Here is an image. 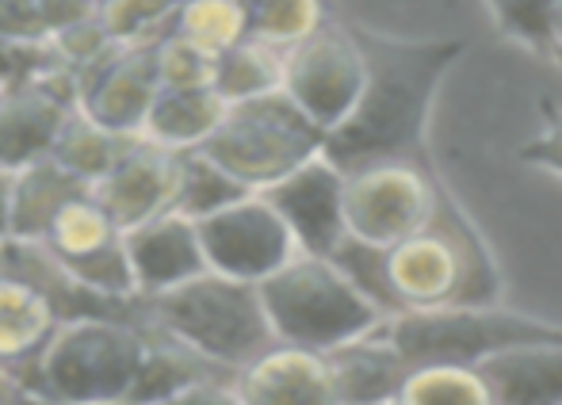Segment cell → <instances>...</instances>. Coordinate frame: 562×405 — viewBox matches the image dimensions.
<instances>
[{
  "mask_svg": "<svg viewBox=\"0 0 562 405\" xmlns=\"http://www.w3.org/2000/svg\"><path fill=\"white\" fill-rule=\"evenodd\" d=\"M520 161L536 169H551L562 177V103L543 100V131L520 146Z\"/></svg>",
  "mask_w": 562,
  "mask_h": 405,
  "instance_id": "836d02e7",
  "label": "cell"
},
{
  "mask_svg": "<svg viewBox=\"0 0 562 405\" xmlns=\"http://www.w3.org/2000/svg\"><path fill=\"white\" fill-rule=\"evenodd\" d=\"M149 405H241V398L234 391V379H200Z\"/></svg>",
  "mask_w": 562,
  "mask_h": 405,
  "instance_id": "d590c367",
  "label": "cell"
},
{
  "mask_svg": "<svg viewBox=\"0 0 562 405\" xmlns=\"http://www.w3.org/2000/svg\"><path fill=\"white\" fill-rule=\"evenodd\" d=\"M363 85V54L348 23L326 20L318 31L283 50L280 92L322 131H334L352 111Z\"/></svg>",
  "mask_w": 562,
  "mask_h": 405,
  "instance_id": "9c48e42d",
  "label": "cell"
},
{
  "mask_svg": "<svg viewBox=\"0 0 562 405\" xmlns=\"http://www.w3.org/2000/svg\"><path fill=\"white\" fill-rule=\"evenodd\" d=\"M0 97H4V92H0Z\"/></svg>",
  "mask_w": 562,
  "mask_h": 405,
  "instance_id": "b9f144b4",
  "label": "cell"
},
{
  "mask_svg": "<svg viewBox=\"0 0 562 405\" xmlns=\"http://www.w3.org/2000/svg\"><path fill=\"white\" fill-rule=\"evenodd\" d=\"M58 69L66 66L54 54L50 38H0V92L27 89Z\"/></svg>",
  "mask_w": 562,
  "mask_h": 405,
  "instance_id": "4dcf8cb0",
  "label": "cell"
},
{
  "mask_svg": "<svg viewBox=\"0 0 562 405\" xmlns=\"http://www.w3.org/2000/svg\"><path fill=\"white\" fill-rule=\"evenodd\" d=\"M195 234L211 272L241 283H265L299 252L291 229L260 192L218 206L215 214L195 222Z\"/></svg>",
  "mask_w": 562,
  "mask_h": 405,
  "instance_id": "8fae6325",
  "label": "cell"
},
{
  "mask_svg": "<svg viewBox=\"0 0 562 405\" xmlns=\"http://www.w3.org/2000/svg\"><path fill=\"white\" fill-rule=\"evenodd\" d=\"M257 288L276 340L283 345L329 352L356 337H368L386 322L383 310L329 257L295 252L280 272H272Z\"/></svg>",
  "mask_w": 562,
  "mask_h": 405,
  "instance_id": "5b68a950",
  "label": "cell"
},
{
  "mask_svg": "<svg viewBox=\"0 0 562 405\" xmlns=\"http://www.w3.org/2000/svg\"><path fill=\"white\" fill-rule=\"evenodd\" d=\"M58 325L50 299L35 283L0 272V368L20 375Z\"/></svg>",
  "mask_w": 562,
  "mask_h": 405,
  "instance_id": "44dd1931",
  "label": "cell"
},
{
  "mask_svg": "<svg viewBox=\"0 0 562 405\" xmlns=\"http://www.w3.org/2000/svg\"><path fill=\"white\" fill-rule=\"evenodd\" d=\"M126 138H131V134L108 131V126H100L97 119L85 115L81 108H74L66 115V123H61L58 138H54L50 157L66 172H74L77 180H85V184L92 188L97 180H104L108 172H112V165L119 161V154H123Z\"/></svg>",
  "mask_w": 562,
  "mask_h": 405,
  "instance_id": "603a6c76",
  "label": "cell"
},
{
  "mask_svg": "<svg viewBox=\"0 0 562 405\" xmlns=\"http://www.w3.org/2000/svg\"><path fill=\"white\" fill-rule=\"evenodd\" d=\"M92 405H126V402H92Z\"/></svg>",
  "mask_w": 562,
  "mask_h": 405,
  "instance_id": "60d3db41",
  "label": "cell"
},
{
  "mask_svg": "<svg viewBox=\"0 0 562 405\" xmlns=\"http://www.w3.org/2000/svg\"><path fill=\"white\" fill-rule=\"evenodd\" d=\"M0 38H46L38 0H0Z\"/></svg>",
  "mask_w": 562,
  "mask_h": 405,
  "instance_id": "e575fe53",
  "label": "cell"
},
{
  "mask_svg": "<svg viewBox=\"0 0 562 405\" xmlns=\"http://www.w3.org/2000/svg\"><path fill=\"white\" fill-rule=\"evenodd\" d=\"M74 108V69H58L46 81L4 92L0 97V172H20L23 165L50 157L54 138Z\"/></svg>",
  "mask_w": 562,
  "mask_h": 405,
  "instance_id": "9a60e30c",
  "label": "cell"
},
{
  "mask_svg": "<svg viewBox=\"0 0 562 405\" xmlns=\"http://www.w3.org/2000/svg\"><path fill=\"white\" fill-rule=\"evenodd\" d=\"M177 0H97V15L115 43H161L172 31Z\"/></svg>",
  "mask_w": 562,
  "mask_h": 405,
  "instance_id": "f546056e",
  "label": "cell"
},
{
  "mask_svg": "<svg viewBox=\"0 0 562 405\" xmlns=\"http://www.w3.org/2000/svg\"><path fill=\"white\" fill-rule=\"evenodd\" d=\"M8 188H12V172H0V245L8 241Z\"/></svg>",
  "mask_w": 562,
  "mask_h": 405,
  "instance_id": "74e56055",
  "label": "cell"
},
{
  "mask_svg": "<svg viewBox=\"0 0 562 405\" xmlns=\"http://www.w3.org/2000/svg\"><path fill=\"white\" fill-rule=\"evenodd\" d=\"M551 23H555V43L562 54V0H555V12H551Z\"/></svg>",
  "mask_w": 562,
  "mask_h": 405,
  "instance_id": "f35d334b",
  "label": "cell"
},
{
  "mask_svg": "<svg viewBox=\"0 0 562 405\" xmlns=\"http://www.w3.org/2000/svg\"><path fill=\"white\" fill-rule=\"evenodd\" d=\"M356 46L363 54V85L352 111L326 131L322 157L340 172H356L379 161H422L429 157L432 103L448 69L463 58V38H402L383 31L356 27Z\"/></svg>",
  "mask_w": 562,
  "mask_h": 405,
  "instance_id": "6da1fadb",
  "label": "cell"
},
{
  "mask_svg": "<svg viewBox=\"0 0 562 405\" xmlns=\"http://www.w3.org/2000/svg\"><path fill=\"white\" fill-rule=\"evenodd\" d=\"M494 405H562V345H528L479 363Z\"/></svg>",
  "mask_w": 562,
  "mask_h": 405,
  "instance_id": "d6986e66",
  "label": "cell"
},
{
  "mask_svg": "<svg viewBox=\"0 0 562 405\" xmlns=\"http://www.w3.org/2000/svg\"><path fill=\"white\" fill-rule=\"evenodd\" d=\"M77 108L115 134H138L157 89V43H115L77 69Z\"/></svg>",
  "mask_w": 562,
  "mask_h": 405,
  "instance_id": "7c38bea8",
  "label": "cell"
},
{
  "mask_svg": "<svg viewBox=\"0 0 562 405\" xmlns=\"http://www.w3.org/2000/svg\"><path fill=\"white\" fill-rule=\"evenodd\" d=\"M234 391L241 405H337L334 371L326 352L283 345L272 348L234 371Z\"/></svg>",
  "mask_w": 562,
  "mask_h": 405,
  "instance_id": "2e32d148",
  "label": "cell"
},
{
  "mask_svg": "<svg viewBox=\"0 0 562 405\" xmlns=\"http://www.w3.org/2000/svg\"><path fill=\"white\" fill-rule=\"evenodd\" d=\"M440 184L445 180L432 169L429 157H422V161H379L345 172V192H340L345 234L352 241L391 249L429 222Z\"/></svg>",
  "mask_w": 562,
  "mask_h": 405,
  "instance_id": "ba28073f",
  "label": "cell"
},
{
  "mask_svg": "<svg viewBox=\"0 0 562 405\" xmlns=\"http://www.w3.org/2000/svg\"><path fill=\"white\" fill-rule=\"evenodd\" d=\"M241 195H249V188L237 184L229 172L218 169L200 149H184L180 154V184H177V200H172V211L177 214L200 222L207 214H215L218 206L241 200Z\"/></svg>",
  "mask_w": 562,
  "mask_h": 405,
  "instance_id": "4316f807",
  "label": "cell"
},
{
  "mask_svg": "<svg viewBox=\"0 0 562 405\" xmlns=\"http://www.w3.org/2000/svg\"><path fill=\"white\" fill-rule=\"evenodd\" d=\"M46 252L58 260V268L85 291L112 299V303H134V280L126 265L123 226L97 203V195L85 192L69 200L54 214L46 234L38 237Z\"/></svg>",
  "mask_w": 562,
  "mask_h": 405,
  "instance_id": "30bf717a",
  "label": "cell"
},
{
  "mask_svg": "<svg viewBox=\"0 0 562 405\" xmlns=\"http://www.w3.org/2000/svg\"><path fill=\"white\" fill-rule=\"evenodd\" d=\"M326 146V131L303 115L283 92L226 103L218 126L200 146L203 157L218 165L249 192H265L276 180L314 161Z\"/></svg>",
  "mask_w": 562,
  "mask_h": 405,
  "instance_id": "8992f818",
  "label": "cell"
},
{
  "mask_svg": "<svg viewBox=\"0 0 562 405\" xmlns=\"http://www.w3.org/2000/svg\"><path fill=\"white\" fill-rule=\"evenodd\" d=\"M157 81L161 89H211L215 85V58L195 50L177 35L157 43Z\"/></svg>",
  "mask_w": 562,
  "mask_h": 405,
  "instance_id": "1f68e13d",
  "label": "cell"
},
{
  "mask_svg": "<svg viewBox=\"0 0 562 405\" xmlns=\"http://www.w3.org/2000/svg\"><path fill=\"white\" fill-rule=\"evenodd\" d=\"M146 363V329L126 317H66L20 371V383L46 405L126 402Z\"/></svg>",
  "mask_w": 562,
  "mask_h": 405,
  "instance_id": "3957f363",
  "label": "cell"
},
{
  "mask_svg": "<svg viewBox=\"0 0 562 405\" xmlns=\"http://www.w3.org/2000/svg\"><path fill=\"white\" fill-rule=\"evenodd\" d=\"M340 192H345V172L329 165L326 157L299 165L272 188H265V200L291 229L299 252L311 257H334V249L345 241V211H340Z\"/></svg>",
  "mask_w": 562,
  "mask_h": 405,
  "instance_id": "4fadbf2b",
  "label": "cell"
},
{
  "mask_svg": "<svg viewBox=\"0 0 562 405\" xmlns=\"http://www.w3.org/2000/svg\"><path fill=\"white\" fill-rule=\"evenodd\" d=\"M38 8H43L46 38L69 23L85 20V15H97V0H38Z\"/></svg>",
  "mask_w": 562,
  "mask_h": 405,
  "instance_id": "8d00e7d4",
  "label": "cell"
},
{
  "mask_svg": "<svg viewBox=\"0 0 562 405\" xmlns=\"http://www.w3.org/2000/svg\"><path fill=\"white\" fill-rule=\"evenodd\" d=\"M223 111L226 100L215 89H157L138 134L157 146L184 154V149H200L207 142Z\"/></svg>",
  "mask_w": 562,
  "mask_h": 405,
  "instance_id": "7402d4cb",
  "label": "cell"
},
{
  "mask_svg": "<svg viewBox=\"0 0 562 405\" xmlns=\"http://www.w3.org/2000/svg\"><path fill=\"white\" fill-rule=\"evenodd\" d=\"M391 405H494L479 368L463 363H414Z\"/></svg>",
  "mask_w": 562,
  "mask_h": 405,
  "instance_id": "d4e9b609",
  "label": "cell"
},
{
  "mask_svg": "<svg viewBox=\"0 0 562 405\" xmlns=\"http://www.w3.org/2000/svg\"><path fill=\"white\" fill-rule=\"evenodd\" d=\"M337 405H379V402H337Z\"/></svg>",
  "mask_w": 562,
  "mask_h": 405,
  "instance_id": "ab89813d",
  "label": "cell"
},
{
  "mask_svg": "<svg viewBox=\"0 0 562 405\" xmlns=\"http://www.w3.org/2000/svg\"><path fill=\"white\" fill-rule=\"evenodd\" d=\"M177 4H180V0H177Z\"/></svg>",
  "mask_w": 562,
  "mask_h": 405,
  "instance_id": "7bdbcfd3",
  "label": "cell"
},
{
  "mask_svg": "<svg viewBox=\"0 0 562 405\" xmlns=\"http://www.w3.org/2000/svg\"><path fill=\"white\" fill-rule=\"evenodd\" d=\"M169 35L184 38L195 50L218 58V54L249 35V27H245V4L241 0H180L177 12H172Z\"/></svg>",
  "mask_w": 562,
  "mask_h": 405,
  "instance_id": "484cf974",
  "label": "cell"
},
{
  "mask_svg": "<svg viewBox=\"0 0 562 405\" xmlns=\"http://www.w3.org/2000/svg\"><path fill=\"white\" fill-rule=\"evenodd\" d=\"M50 46L54 54L61 58V66L66 69H85L92 66V61L100 58V54H108L115 46V38L104 31V23H100V15H85V20L69 23V27L54 31L50 35Z\"/></svg>",
  "mask_w": 562,
  "mask_h": 405,
  "instance_id": "d6a6232c",
  "label": "cell"
},
{
  "mask_svg": "<svg viewBox=\"0 0 562 405\" xmlns=\"http://www.w3.org/2000/svg\"><path fill=\"white\" fill-rule=\"evenodd\" d=\"M138 325L161 329L226 371L245 368L276 345L257 283L229 280L211 268L161 295L138 299Z\"/></svg>",
  "mask_w": 562,
  "mask_h": 405,
  "instance_id": "277c9868",
  "label": "cell"
},
{
  "mask_svg": "<svg viewBox=\"0 0 562 405\" xmlns=\"http://www.w3.org/2000/svg\"><path fill=\"white\" fill-rule=\"evenodd\" d=\"M249 38L288 50L326 23V0H241Z\"/></svg>",
  "mask_w": 562,
  "mask_h": 405,
  "instance_id": "83f0119b",
  "label": "cell"
},
{
  "mask_svg": "<svg viewBox=\"0 0 562 405\" xmlns=\"http://www.w3.org/2000/svg\"><path fill=\"white\" fill-rule=\"evenodd\" d=\"M383 275L394 314L494 306L505 288L494 249L445 184L437 192L429 222L383 252Z\"/></svg>",
  "mask_w": 562,
  "mask_h": 405,
  "instance_id": "7a4b0ae2",
  "label": "cell"
},
{
  "mask_svg": "<svg viewBox=\"0 0 562 405\" xmlns=\"http://www.w3.org/2000/svg\"><path fill=\"white\" fill-rule=\"evenodd\" d=\"M180 184V149H165L157 142L131 134L104 180L92 184V195L123 229L172 211Z\"/></svg>",
  "mask_w": 562,
  "mask_h": 405,
  "instance_id": "5bb4252c",
  "label": "cell"
},
{
  "mask_svg": "<svg viewBox=\"0 0 562 405\" xmlns=\"http://www.w3.org/2000/svg\"><path fill=\"white\" fill-rule=\"evenodd\" d=\"M85 192L92 188L61 169L54 157L23 165L20 172H12V188H8V241H38L54 214Z\"/></svg>",
  "mask_w": 562,
  "mask_h": 405,
  "instance_id": "ffe728a7",
  "label": "cell"
},
{
  "mask_svg": "<svg viewBox=\"0 0 562 405\" xmlns=\"http://www.w3.org/2000/svg\"><path fill=\"white\" fill-rule=\"evenodd\" d=\"M383 337L414 363H463L479 368L497 352L528 345H562V325L502 306H445V310H402L386 317Z\"/></svg>",
  "mask_w": 562,
  "mask_h": 405,
  "instance_id": "52a82bcc",
  "label": "cell"
},
{
  "mask_svg": "<svg viewBox=\"0 0 562 405\" xmlns=\"http://www.w3.org/2000/svg\"><path fill=\"white\" fill-rule=\"evenodd\" d=\"M340 402H379L391 405L409 375V360L383 337V329L356 337L326 352Z\"/></svg>",
  "mask_w": 562,
  "mask_h": 405,
  "instance_id": "ac0fdd59",
  "label": "cell"
},
{
  "mask_svg": "<svg viewBox=\"0 0 562 405\" xmlns=\"http://www.w3.org/2000/svg\"><path fill=\"white\" fill-rule=\"evenodd\" d=\"M126 265H131L134 295H161L192 275L207 272V260L200 249L195 222L177 211H161L138 226L123 229Z\"/></svg>",
  "mask_w": 562,
  "mask_h": 405,
  "instance_id": "e0dca14e",
  "label": "cell"
},
{
  "mask_svg": "<svg viewBox=\"0 0 562 405\" xmlns=\"http://www.w3.org/2000/svg\"><path fill=\"white\" fill-rule=\"evenodd\" d=\"M490 15H494L497 31L513 43H520L525 50H532L536 58H548L562 66V54L555 43V0H486Z\"/></svg>",
  "mask_w": 562,
  "mask_h": 405,
  "instance_id": "f1b7e54d",
  "label": "cell"
},
{
  "mask_svg": "<svg viewBox=\"0 0 562 405\" xmlns=\"http://www.w3.org/2000/svg\"><path fill=\"white\" fill-rule=\"evenodd\" d=\"M280 81H283V50L245 35L241 43L229 46V50L215 58V85L211 89L226 103H237V100L280 92Z\"/></svg>",
  "mask_w": 562,
  "mask_h": 405,
  "instance_id": "cb8c5ba5",
  "label": "cell"
}]
</instances>
